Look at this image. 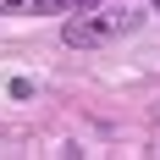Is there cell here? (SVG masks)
Instances as JSON below:
<instances>
[{
    "instance_id": "obj_1",
    "label": "cell",
    "mask_w": 160,
    "mask_h": 160,
    "mask_svg": "<svg viewBox=\"0 0 160 160\" xmlns=\"http://www.w3.org/2000/svg\"><path fill=\"white\" fill-rule=\"evenodd\" d=\"M144 22V17L132 11V6H116V11H99V17H66L61 39L72 50H94V44H111V39H122V33H132Z\"/></svg>"
},
{
    "instance_id": "obj_2",
    "label": "cell",
    "mask_w": 160,
    "mask_h": 160,
    "mask_svg": "<svg viewBox=\"0 0 160 160\" xmlns=\"http://www.w3.org/2000/svg\"><path fill=\"white\" fill-rule=\"evenodd\" d=\"M33 6H44V11H78V6H88V0H33Z\"/></svg>"
},
{
    "instance_id": "obj_3",
    "label": "cell",
    "mask_w": 160,
    "mask_h": 160,
    "mask_svg": "<svg viewBox=\"0 0 160 160\" xmlns=\"http://www.w3.org/2000/svg\"><path fill=\"white\" fill-rule=\"evenodd\" d=\"M155 6H160V0H155Z\"/></svg>"
}]
</instances>
